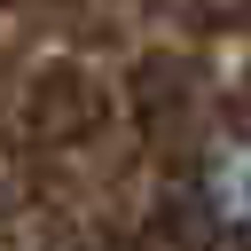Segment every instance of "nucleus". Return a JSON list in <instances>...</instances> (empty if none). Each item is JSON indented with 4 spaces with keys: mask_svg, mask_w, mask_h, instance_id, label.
<instances>
[{
    "mask_svg": "<svg viewBox=\"0 0 251 251\" xmlns=\"http://www.w3.org/2000/svg\"><path fill=\"white\" fill-rule=\"evenodd\" d=\"M204 212H212V227L251 235V133L212 141V157H204Z\"/></svg>",
    "mask_w": 251,
    "mask_h": 251,
    "instance_id": "nucleus-1",
    "label": "nucleus"
}]
</instances>
